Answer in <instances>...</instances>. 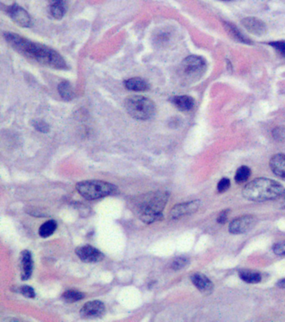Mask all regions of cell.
I'll use <instances>...</instances> for the list:
<instances>
[{
	"mask_svg": "<svg viewBox=\"0 0 285 322\" xmlns=\"http://www.w3.org/2000/svg\"><path fill=\"white\" fill-rule=\"evenodd\" d=\"M5 37L14 49L26 57L53 68H66L63 57L51 48L32 42L14 33H5Z\"/></svg>",
	"mask_w": 285,
	"mask_h": 322,
	"instance_id": "cell-1",
	"label": "cell"
},
{
	"mask_svg": "<svg viewBox=\"0 0 285 322\" xmlns=\"http://www.w3.org/2000/svg\"><path fill=\"white\" fill-rule=\"evenodd\" d=\"M167 192H150L134 200V211L146 223H154L163 218V211L168 202Z\"/></svg>",
	"mask_w": 285,
	"mask_h": 322,
	"instance_id": "cell-2",
	"label": "cell"
},
{
	"mask_svg": "<svg viewBox=\"0 0 285 322\" xmlns=\"http://www.w3.org/2000/svg\"><path fill=\"white\" fill-rule=\"evenodd\" d=\"M283 192L280 183L268 178H258L245 185L243 195L249 201H266L279 199Z\"/></svg>",
	"mask_w": 285,
	"mask_h": 322,
	"instance_id": "cell-3",
	"label": "cell"
},
{
	"mask_svg": "<svg viewBox=\"0 0 285 322\" xmlns=\"http://www.w3.org/2000/svg\"><path fill=\"white\" fill-rule=\"evenodd\" d=\"M76 190L86 200H97L116 192V186L103 180H84L78 183Z\"/></svg>",
	"mask_w": 285,
	"mask_h": 322,
	"instance_id": "cell-4",
	"label": "cell"
},
{
	"mask_svg": "<svg viewBox=\"0 0 285 322\" xmlns=\"http://www.w3.org/2000/svg\"><path fill=\"white\" fill-rule=\"evenodd\" d=\"M128 114L138 120H148L155 114V106L151 99L143 96H132L125 99Z\"/></svg>",
	"mask_w": 285,
	"mask_h": 322,
	"instance_id": "cell-5",
	"label": "cell"
},
{
	"mask_svg": "<svg viewBox=\"0 0 285 322\" xmlns=\"http://www.w3.org/2000/svg\"><path fill=\"white\" fill-rule=\"evenodd\" d=\"M207 63L204 58L199 56H190L183 60L181 64V73L186 78L198 79L205 72Z\"/></svg>",
	"mask_w": 285,
	"mask_h": 322,
	"instance_id": "cell-6",
	"label": "cell"
},
{
	"mask_svg": "<svg viewBox=\"0 0 285 322\" xmlns=\"http://www.w3.org/2000/svg\"><path fill=\"white\" fill-rule=\"evenodd\" d=\"M257 223L258 218L255 216H241L232 221L229 224V232L233 234H243L251 231Z\"/></svg>",
	"mask_w": 285,
	"mask_h": 322,
	"instance_id": "cell-7",
	"label": "cell"
},
{
	"mask_svg": "<svg viewBox=\"0 0 285 322\" xmlns=\"http://www.w3.org/2000/svg\"><path fill=\"white\" fill-rule=\"evenodd\" d=\"M76 253L80 260L85 263H98L104 258L102 252L90 245L78 247Z\"/></svg>",
	"mask_w": 285,
	"mask_h": 322,
	"instance_id": "cell-8",
	"label": "cell"
},
{
	"mask_svg": "<svg viewBox=\"0 0 285 322\" xmlns=\"http://www.w3.org/2000/svg\"><path fill=\"white\" fill-rule=\"evenodd\" d=\"M199 206H200V201H198V200L177 204L176 206H173V208L170 212V215L172 219H179V218H183L185 216L194 213L198 211Z\"/></svg>",
	"mask_w": 285,
	"mask_h": 322,
	"instance_id": "cell-9",
	"label": "cell"
},
{
	"mask_svg": "<svg viewBox=\"0 0 285 322\" xmlns=\"http://www.w3.org/2000/svg\"><path fill=\"white\" fill-rule=\"evenodd\" d=\"M8 14L12 18L14 22L22 27H29L31 24V19L29 14L19 5H13L6 9Z\"/></svg>",
	"mask_w": 285,
	"mask_h": 322,
	"instance_id": "cell-10",
	"label": "cell"
},
{
	"mask_svg": "<svg viewBox=\"0 0 285 322\" xmlns=\"http://www.w3.org/2000/svg\"><path fill=\"white\" fill-rule=\"evenodd\" d=\"M241 23L249 33L255 36H262L266 33V24L260 19L255 17H247L242 19Z\"/></svg>",
	"mask_w": 285,
	"mask_h": 322,
	"instance_id": "cell-11",
	"label": "cell"
},
{
	"mask_svg": "<svg viewBox=\"0 0 285 322\" xmlns=\"http://www.w3.org/2000/svg\"><path fill=\"white\" fill-rule=\"evenodd\" d=\"M105 312V305L102 301H89L80 310V315L86 318L100 317Z\"/></svg>",
	"mask_w": 285,
	"mask_h": 322,
	"instance_id": "cell-12",
	"label": "cell"
},
{
	"mask_svg": "<svg viewBox=\"0 0 285 322\" xmlns=\"http://www.w3.org/2000/svg\"><path fill=\"white\" fill-rule=\"evenodd\" d=\"M191 280L196 288L203 294H210L214 289V285L212 282L203 274L197 273L192 275Z\"/></svg>",
	"mask_w": 285,
	"mask_h": 322,
	"instance_id": "cell-13",
	"label": "cell"
},
{
	"mask_svg": "<svg viewBox=\"0 0 285 322\" xmlns=\"http://www.w3.org/2000/svg\"><path fill=\"white\" fill-rule=\"evenodd\" d=\"M20 264H21V278L23 280H27L30 278L33 271V259L32 254L28 250H24L20 254Z\"/></svg>",
	"mask_w": 285,
	"mask_h": 322,
	"instance_id": "cell-14",
	"label": "cell"
},
{
	"mask_svg": "<svg viewBox=\"0 0 285 322\" xmlns=\"http://www.w3.org/2000/svg\"><path fill=\"white\" fill-rule=\"evenodd\" d=\"M269 166L273 173L285 180V154H274L269 161Z\"/></svg>",
	"mask_w": 285,
	"mask_h": 322,
	"instance_id": "cell-15",
	"label": "cell"
},
{
	"mask_svg": "<svg viewBox=\"0 0 285 322\" xmlns=\"http://www.w3.org/2000/svg\"><path fill=\"white\" fill-rule=\"evenodd\" d=\"M224 25L228 35L231 38H233V40L238 41V42L243 43V44H248V45L252 44V41L247 38V36H244L241 32L240 30L237 28V26L234 25L233 23H230L229 21H224Z\"/></svg>",
	"mask_w": 285,
	"mask_h": 322,
	"instance_id": "cell-16",
	"label": "cell"
},
{
	"mask_svg": "<svg viewBox=\"0 0 285 322\" xmlns=\"http://www.w3.org/2000/svg\"><path fill=\"white\" fill-rule=\"evenodd\" d=\"M172 102L177 109L182 112L189 111L194 106V98L186 95L174 97L172 98Z\"/></svg>",
	"mask_w": 285,
	"mask_h": 322,
	"instance_id": "cell-17",
	"label": "cell"
},
{
	"mask_svg": "<svg viewBox=\"0 0 285 322\" xmlns=\"http://www.w3.org/2000/svg\"><path fill=\"white\" fill-rule=\"evenodd\" d=\"M125 87L128 90L135 91V92H145L148 90L150 88L148 83L140 77H135V78L125 81Z\"/></svg>",
	"mask_w": 285,
	"mask_h": 322,
	"instance_id": "cell-18",
	"label": "cell"
},
{
	"mask_svg": "<svg viewBox=\"0 0 285 322\" xmlns=\"http://www.w3.org/2000/svg\"><path fill=\"white\" fill-rule=\"evenodd\" d=\"M66 4L64 0H50V12L54 19H62L66 14Z\"/></svg>",
	"mask_w": 285,
	"mask_h": 322,
	"instance_id": "cell-19",
	"label": "cell"
},
{
	"mask_svg": "<svg viewBox=\"0 0 285 322\" xmlns=\"http://www.w3.org/2000/svg\"><path fill=\"white\" fill-rule=\"evenodd\" d=\"M239 276L243 281L248 284H257L262 280L261 275L252 270H241L239 271Z\"/></svg>",
	"mask_w": 285,
	"mask_h": 322,
	"instance_id": "cell-20",
	"label": "cell"
},
{
	"mask_svg": "<svg viewBox=\"0 0 285 322\" xmlns=\"http://www.w3.org/2000/svg\"><path fill=\"white\" fill-rule=\"evenodd\" d=\"M57 223L55 221L50 220L44 223L39 230V234L40 237H48L51 236L56 230Z\"/></svg>",
	"mask_w": 285,
	"mask_h": 322,
	"instance_id": "cell-21",
	"label": "cell"
},
{
	"mask_svg": "<svg viewBox=\"0 0 285 322\" xmlns=\"http://www.w3.org/2000/svg\"><path fill=\"white\" fill-rule=\"evenodd\" d=\"M58 91L62 98L65 100H71L73 97V90L71 83L69 82H62L58 86Z\"/></svg>",
	"mask_w": 285,
	"mask_h": 322,
	"instance_id": "cell-22",
	"label": "cell"
},
{
	"mask_svg": "<svg viewBox=\"0 0 285 322\" xmlns=\"http://www.w3.org/2000/svg\"><path fill=\"white\" fill-rule=\"evenodd\" d=\"M251 175V170L247 166H241L237 170L235 174V181L238 184H242L247 181Z\"/></svg>",
	"mask_w": 285,
	"mask_h": 322,
	"instance_id": "cell-23",
	"label": "cell"
},
{
	"mask_svg": "<svg viewBox=\"0 0 285 322\" xmlns=\"http://www.w3.org/2000/svg\"><path fill=\"white\" fill-rule=\"evenodd\" d=\"M62 298L66 302L73 303V302L81 301L82 299L85 298V294L82 292L78 291V290H67L63 294Z\"/></svg>",
	"mask_w": 285,
	"mask_h": 322,
	"instance_id": "cell-24",
	"label": "cell"
},
{
	"mask_svg": "<svg viewBox=\"0 0 285 322\" xmlns=\"http://www.w3.org/2000/svg\"><path fill=\"white\" fill-rule=\"evenodd\" d=\"M189 260L186 258L184 257H179L173 260L172 264V268L175 270H179L181 269L185 268L186 266L188 265Z\"/></svg>",
	"mask_w": 285,
	"mask_h": 322,
	"instance_id": "cell-25",
	"label": "cell"
},
{
	"mask_svg": "<svg viewBox=\"0 0 285 322\" xmlns=\"http://www.w3.org/2000/svg\"><path fill=\"white\" fill-rule=\"evenodd\" d=\"M269 45H271L274 50L280 55L281 57H285V40H278L269 42Z\"/></svg>",
	"mask_w": 285,
	"mask_h": 322,
	"instance_id": "cell-26",
	"label": "cell"
},
{
	"mask_svg": "<svg viewBox=\"0 0 285 322\" xmlns=\"http://www.w3.org/2000/svg\"><path fill=\"white\" fill-rule=\"evenodd\" d=\"M273 137L274 140L278 142H284L285 141V128L283 127H277L273 131Z\"/></svg>",
	"mask_w": 285,
	"mask_h": 322,
	"instance_id": "cell-27",
	"label": "cell"
},
{
	"mask_svg": "<svg viewBox=\"0 0 285 322\" xmlns=\"http://www.w3.org/2000/svg\"><path fill=\"white\" fill-rule=\"evenodd\" d=\"M19 292L28 298H35L36 297V292L34 290L33 288L28 286V285H23V286L19 287Z\"/></svg>",
	"mask_w": 285,
	"mask_h": 322,
	"instance_id": "cell-28",
	"label": "cell"
},
{
	"mask_svg": "<svg viewBox=\"0 0 285 322\" xmlns=\"http://www.w3.org/2000/svg\"><path fill=\"white\" fill-rule=\"evenodd\" d=\"M230 185H231V183H230V180H229V179H228V178H223L219 182H218V184H217V191H218V192H220V193L225 192L229 189Z\"/></svg>",
	"mask_w": 285,
	"mask_h": 322,
	"instance_id": "cell-29",
	"label": "cell"
},
{
	"mask_svg": "<svg viewBox=\"0 0 285 322\" xmlns=\"http://www.w3.org/2000/svg\"><path fill=\"white\" fill-rule=\"evenodd\" d=\"M33 125L37 130L42 132V133H48L50 130V127L44 121H35Z\"/></svg>",
	"mask_w": 285,
	"mask_h": 322,
	"instance_id": "cell-30",
	"label": "cell"
},
{
	"mask_svg": "<svg viewBox=\"0 0 285 322\" xmlns=\"http://www.w3.org/2000/svg\"><path fill=\"white\" fill-rule=\"evenodd\" d=\"M273 253L276 255L285 256V241L279 242L273 246Z\"/></svg>",
	"mask_w": 285,
	"mask_h": 322,
	"instance_id": "cell-31",
	"label": "cell"
},
{
	"mask_svg": "<svg viewBox=\"0 0 285 322\" xmlns=\"http://www.w3.org/2000/svg\"><path fill=\"white\" fill-rule=\"evenodd\" d=\"M229 212H230L229 209H226V210L221 211L219 215H218V217H217V223H220V224L226 223L227 221H228V218H229Z\"/></svg>",
	"mask_w": 285,
	"mask_h": 322,
	"instance_id": "cell-32",
	"label": "cell"
},
{
	"mask_svg": "<svg viewBox=\"0 0 285 322\" xmlns=\"http://www.w3.org/2000/svg\"><path fill=\"white\" fill-rule=\"evenodd\" d=\"M279 203H280V206L282 208L285 209V190L283 194L279 197Z\"/></svg>",
	"mask_w": 285,
	"mask_h": 322,
	"instance_id": "cell-33",
	"label": "cell"
},
{
	"mask_svg": "<svg viewBox=\"0 0 285 322\" xmlns=\"http://www.w3.org/2000/svg\"><path fill=\"white\" fill-rule=\"evenodd\" d=\"M277 286L279 287V288H282V289H285V279L279 280V281L277 283Z\"/></svg>",
	"mask_w": 285,
	"mask_h": 322,
	"instance_id": "cell-34",
	"label": "cell"
},
{
	"mask_svg": "<svg viewBox=\"0 0 285 322\" xmlns=\"http://www.w3.org/2000/svg\"><path fill=\"white\" fill-rule=\"evenodd\" d=\"M220 1H224V2H231V1H234V0H220Z\"/></svg>",
	"mask_w": 285,
	"mask_h": 322,
	"instance_id": "cell-35",
	"label": "cell"
}]
</instances>
